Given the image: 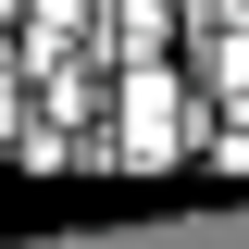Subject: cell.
I'll use <instances>...</instances> for the list:
<instances>
[{
	"instance_id": "6da1fadb",
	"label": "cell",
	"mask_w": 249,
	"mask_h": 249,
	"mask_svg": "<svg viewBox=\"0 0 249 249\" xmlns=\"http://www.w3.org/2000/svg\"><path fill=\"white\" fill-rule=\"evenodd\" d=\"M187 137H199V88H187V62H175V50L112 62V124H100V150H88V162L175 175V162H187Z\"/></svg>"
}]
</instances>
